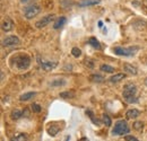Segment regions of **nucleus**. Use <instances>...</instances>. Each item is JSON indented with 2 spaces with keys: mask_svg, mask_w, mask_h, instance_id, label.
I'll return each instance as SVG.
<instances>
[{
  "mask_svg": "<svg viewBox=\"0 0 147 141\" xmlns=\"http://www.w3.org/2000/svg\"><path fill=\"white\" fill-rule=\"evenodd\" d=\"M123 98L128 104H132V103H137L138 102V97H137V87L134 84H128L123 87V91H122Z\"/></svg>",
  "mask_w": 147,
  "mask_h": 141,
  "instance_id": "1",
  "label": "nucleus"
},
{
  "mask_svg": "<svg viewBox=\"0 0 147 141\" xmlns=\"http://www.w3.org/2000/svg\"><path fill=\"white\" fill-rule=\"evenodd\" d=\"M130 129L127 123V121L125 120H119L114 124V128L112 130V134L113 136H123V134H128Z\"/></svg>",
  "mask_w": 147,
  "mask_h": 141,
  "instance_id": "2",
  "label": "nucleus"
},
{
  "mask_svg": "<svg viewBox=\"0 0 147 141\" xmlns=\"http://www.w3.org/2000/svg\"><path fill=\"white\" fill-rule=\"evenodd\" d=\"M13 60H14L16 67L18 68L19 70H26V69L30 67V64H31V59H30V56L26 55V54L16 55Z\"/></svg>",
  "mask_w": 147,
  "mask_h": 141,
  "instance_id": "3",
  "label": "nucleus"
},
{
  "mask_svg": "<svg viewBox=\"0 0 147 141\" xmlns=\"http://www.w3.org/2000/svg\"><path fill=\"white\" fill-rule=\"evenodd\" d=\"M113 51H114L115 54L121 55V56H132V55H135V53L138 51V48H137V46H134V48H128V49H126V48H120V46H118V48H114Z\"/></svg>",
  "mask_w": 147,
  "mask_h": 141,
  "instance_id": "4",
  "label": "nucleus"
},
{
  "mask_svg": "<svg viewBox=\"0 0 147 141\" xmlns=\"http://www.w3.org/2000/svg\"><path fill=\"white\" fill-rule=\"evenodd\" d=\"M40 11H41V8L37 5H31L24 9V16L27 19H32L35 16H37L40 14Z\"/></svg>",
  "mask_w": 147,
  "mask_h": 141,
  "instance_id": "5",
  "label": "nucleus"
},
{
  "mask_svg": "<svg viewBox=\"0 0 147 141\" xmlns=\"http://www.w3.org/2000/svg\"><path fill=\"white\" fill-rule=\"evenodd\" d=\"M19 42L20 41H19V38L16 35H9L2 41V46H5V48L15 46V45H18Z\"/></svg>",
  "mask_w": 147,
  "mask_h": 141,
  "instance_id": "6",
  "label": "nucleus"
},
{
  "mask_svg": "<svg viewBox=\"0 0 147 141\" xmlns=\"http://www.w3.org/2000/svg\"><path fill=\"white\" fill-rule=\"evenodd\" d=\"M38 63L40 67L44 71H51L55 68H57L58 63L57 62H51V61H45V60H41V58H38Z\"/></svg>",
  "mask_w": 147,
  "mask_h": 141,
  "instance_id": "7",
  "label": "nucleus"
},
{
  "mask_svg": "<svg viewBox=\"0 0 147 141\" xmlns=\"http://www.w3.org/2000/svg\"><path fill=\"white\" fill-rule=\"evenodd\" d=\"M55 15H48V16H45V17H43L41 20H38L35 23V27L36 28H43V27H45L47 25H49V23L50 21H52L53 19H55Z\"/></svg>",
  "mask_w": 147,
  "mask_h": 141,
  "instance_id": "8",
  "label": "nucleus"
},
{
  "mask_svg": "<svg viewBox=\"0 0 147 141\" xmlns=\"http://www.w3.org/2000/svg\"><path fill=\"white\" fill-rule=\"evenodd\" d=\"M1 27H2V31H5V32H9V31H11L13 27H14V21H13L9 17H6L5 19H3V21H2Z\"/></svg>",
  "mask_w": 147,
  "mask_h": 141,
  "instance_id": "9",
  "label": "nucleus"
},
{
  "mask_svg": "<svg viewBox=\"0 0 147 141\" xmlns=\"http://www.w3.org/2000/svg\"><path fill=\"white\" fill-rule=\"evenodd\" d=\"M101 0H82L78 2L79 7H86V6H93V5H97L100 3Z\"/></svg>",
  "mask_w": 147,
  "mask_h": 141,
  "instance_id": "10",
  "label": "nucleus"
},
{
  "mask_svg": "<svg viewBox=\"0 0 147 141\" xmlns=\"http://www.w3.org/2000/svg\"><path fill=\"white\" fill-rule=\"evenodd\" d=\"M126 116H127V119H130V120L136 119V117H138V116H139V111H138V109H136V108H131V109L127 111Z\"/></svg>",
  "mask_w": 147,
  "mask_h": 141,
  "instance_id": "11",
  "label": "nucleus"
},
{
  "mask_svg": "<svg viewBox=\"0 0 147 141\" xmlns=\"http://www.w3.org/2000/svg\"><path fill=\"white\" fill-rule=\"evenodd\" d=\"M36 95V93L35 91H30V93H25V94H23L20 97H19V101H22V102H27V101H30V99H32L34 96Z\"/></svg>",
  "mask_w": 147,
  "mask_h": 141,
  "instance_id": "12",
  "label": "nucleus"
},
{
  "mask_svg": "<svg viewBox=\"0 0 147 141\" xmlns=\"http://www.w3.org/2000/svg\"><path fill=\"white\" fill-rule=\"evenodd\" d=\"M126 78V75L125 73H115L114 76H112L110 79V83L112 84H115V83H119V81H121L122 79H125Z\"/></svg>",
  "mask_w": 147,
  "mask_h": 141,
  "instance_id": "13",
  "label": "nucleus"
},
{
  "mask_svg": "<svg viewBox=\"0 0 147 141\" xmlns=\"http://www.w3.org/2000/svg\"><path fill=\"white\" fill-rule=\"evenodd\" d=\"M123 70L126 71V72H128V73H130V75H134V76H136L138 73L137 68L134 67V66H131V64H129V63H126L123 66Z\"/></svg>",
  "mask_w": 147,
  "mask_h": 141,
  "instance_id": "14",
  "label": "nucleus"
},
{
  "mask_svg": "<svg viewBox=\"0 0 147 141\" xmlns=\"http://www.w3.org/2000/svg\"><path fill=\"white\" fill-rule=\"evenodd\" d=\"M59 131H60V128L55 125V124H50L49 128H48V133H49L51 137H55Z\"/></svg>",
  "mask_w": 147,
  "mask_h": 141,
  "instance_id": "15",
  "label": "nucleus"
},
{
  "mask_svg": "<svg viewBox=\"0 0 147 141\" xmlns=\"http://www.w3.org/2000/svg\"><path fill=\"white\" fill-rule=\"evenodd\" d=\"M27 134L26 133H18V134H15L13 138H10L9 141H27Z\"/></svg>",
  "mask_w": 147,
  "mask_h": 141,
  "instance_id": "16",
  "label": "nucleus"
},
{
  "mask_svg": "<svg viewBox=\"0 0 147 141\" xmlns=\"http://www.w3.org/2000/svg\"><path fill=\"white\" fill-rule=\"evenodd\" d=\"M66 17H63V16H61L60 18H58L57 19V21L55 23V25H53V28L55 30H59V28H61L65 24H66Z\"/></svg>",
  "mask_w": 147,
  "mask_h": 141,
  "instance_id": "17",
  "label": "nucleus"
},
{
  "mask_svg": "<svg viewBox=\"0 0 147 141\" xmlns=\"http://www.w3.org/2000/svg\"><path fill=\"white\" fill-rule=\"evenodd\" d=\"M24 114H25V113H24L23 111H20L18 108H15V109H13V112H11V117H13L14 120H18V119H20Z\"/></svg>",
  "mask_w": 147,
  "mask_h": 141,
  "instance_id": "18",
  "label": "nucleus"
},
{
  "mask_svg": "<svg viewBox=\"0 0 147 141\" xmlns=\"http://www.w3.org/2000/svg\"><path fill=\"white\" fill-rule=\"evenodd\" d=\"M90 80H91L92 83H97V84L105 81L104 77H102V76H100V75H92V76L90 77Z\"/></svg>",
  "mask_w": 147,
  "mask_h": 141,
  "instance_id": "19",
  "label": "nucleus"
},
{
  "mask_svg": "<svg viewBox=\"0 0 147 141\" xmlns=\"http://www.w3.org/2000/svg\"><path fill=\"white\" fill-rule=\"evenodd\" d=\"M60 97H62V98H73V97H75V93H74V90L62 91V93H60Z\"/></svg>",
  "mask_w": 147,
  "mask_h": 141,
  "instance_id": "20",
  "label": "nucleus"
},
{
  "mask_svg": "<svg viewBox=\"0 0 147 141\" xmlns=\"http://www.w3.org/2000/svg\"><path fill=\"white\" fill-rule=\"evenodd\" d=\"M88 43L92 45L93 48H95V49H97V50H100L101 49V45H100V42L95 38V37H91L90 40H88Z\"/></svg>",
  "mask_w": 147,
  "mask_h": 141,
  "instance_id": "21",
  "label": "nucleus"
},
{
  "mask_svg": "<svg viewBox=\"0 0 147 141\" xmlns=\"http://www.w3.org/2000/svg\"><path fill=\"white\" fill-rule=\"evenodd\" d=\"M66 85V80L65 79H57L51 83V86H63Z\"/></svg>",
  "mask_w": 147,
  "mask_h": 141,
  "instance_id": "22",
  "label": "nucleus"
},
{
  "mask_svg": "<svg viewBox=\"0 0 147 141\" xmlns=\"http://www.w3.org/2000/svg\"><path fill=\"white\" fill-rule=\"evenodd\" d=\"M100 69L102 71H105V72H114V68L111 66H108V64H102Z\"/></svg>",
  "mask_w": 147,
  "mask_h": 141,
  "instance_id": "23",
  "label": "nucleus"
},
{
  "mask_svg": "<svg viewBox=\"0 0 147 141\" xmlns=\"http://www.w3.org/2000/svg\"><path fill=\"white\" fill-rule=\"evenodd\" d=\"M102 120H103V123L105 124L107 126H111V117L109 115H107V114H103V116H102Z\"/></svg>",
  "mask_w": 147,
  "mask_h": 141,
  "instance_id": "24",
  "label": "nucleus"
},
{
  "mask_svg": "<svg viewBox=\"0 0 147 141\" xmlns=\"http://www.w3.org/2000/svg\"><path fill=\"white\" fill-rule=\"evenodd\" d=\"M71 54H73L75 58H78V56H80L82 51H80V49H78V48H73V50H71Z\"/></svg>",
  "mask_w": 147,
  "mask_h": 141,
  "instance_id": "25",
  "label": "nucleus"
},
{
  "mask_svg": "<svg viewBox=\"0 0 147 141\" xmlns=\"http://www.w3.org/2000/svg\"><path fill=\"white\" fill-rule=\"evenodd\" d=\"M143 126H144V124L142 123V122H135L134 123V129L137 130V131H142L143 130Z\"/></svg>",
  "mask_w": 147,
  "mask_h": 141,
  "instance_id": "26",
  "label": "nucleus"
},
{
  "mask_svg": "<svg viewBox=\"0 0 147 141\" xmlns=\"http://www.w3.org/2000/svg\"><path fill=\"white\" fill-rule=\"evenodd\" d=\"M31 107H32V111L35 112V113H40L42 111V107L38 105V104H32Z\"/></svg>",
  "mask_w": 147,
  "mask_h": 141,
  "instance_id": "27",
  "label": "nucleus"
},
{
  "mask_svg": "<svg viewBox=\"0 0 147 141\" xmlns=\"http://www.w3.org/2000/svg\"><path fill=\"white\" fill-rule=\"evenodd\" d=\"M85 63H86V66H88L90 68H94V64H93V61H92V60H90V59H86Z\"/></svg>",
  "mask_w": 147,
  "mask_h": 141,
  "instance_id": "28",
  "label": "nucleus"
},
{
  "mask_svg": "<svg viewBox=\"0 0 147 141\" xmlns=\"http://www.w3.org/2000/svg\"><path fill=\"white\" fill-rule=\"evenodd\" d=\"M126 141H139L132 136H126Z\"/></svg>",
  "mask_w": 147,
  "mask_h": 141,
  "instance_id": "29",
  "label": "nucleus"
},
{
  "mask_svg": "<svg viewBox=\"0 0 147 141\" xmlns=\"http://www.w3.org/2000/svg\"><path fill=\"white\" fill-rule=\"evenodd\" d=\"M78 141H90V140H88L86 137H83V138H80V139H79Z\"/></svg>",
  "mask_w": 147,
  "mask_h": 141,
  "instance_id": "30",
  "label": "nucleus"
},
{
  "mask_svg": "<svg viewBox=\"0 0 147 141\" xmlns=\"http://www.w3.org/2000/svg\"><path fill=\"white\" fill-rule=\"evenodd\" d=\"M143 3H144V6L147 8V0H144V2H143Z\"/></svg>",
  "mask_w": 147,
  "mask_h": 141,
  "instance_id": "31",
  "label": "nucleus"
},
{
  "mask_svg": "<svg viewBox=\"0 0 147 141\" xmlns=\"http://www.w3.org/2000/svg\"><path fill=\"white\" fill-rule=\"evenodd\" d=\"M102 25H103V23H102V21H98V26L102 27Z\"/></svg>",
  "mask_w": 147,
  "mask_h": 141,
  "instance_id": "32",
  "label": "nucleus"
},
{
  "mask_svg": "<svg viewBox=\"0 0 147 141\" xmlns=\"http://www.w3.org/2000/svg\"><path fill=\"white\" fill-rule=\"evenodd\" d=\"M66 141H70V136H68V137H67V139H66Z\"/></svg>",
  "mask_w": 147,
  "mask_h": 141,
  "instance_id": "33",
  "label": "nucleus"
},
{
  "mask_svg": "<svg viewBox=\"0 0 147 141\" xmlns=\"http://www.w3.org/2000/svg\"><path fill=\"white\" fill-rule=\"evenodd\" d=\"M20 1H22V2H23V3H24V2H28V1H30V0H20Z\"/></svg>",
  "mask_w": 147,
  "mask_h": 141,
  "instance_id": "34",
  "label": "nucleus"
},
{
  "mask_svg": "<svg viewBox=\"0 0 147 141\" xmlns=\"http://www.w3.org/2000/svg\"><path fill=\"white\" fill-rule=\"evenodd\" d=\"M145 85H146V86H147V78H146V79H145Z\"/></svg>",
  "mask_w": 147,
  "mask_h": 141,
  "instance_id": "35",
  "label": "nucleus"
}]
</instances>
